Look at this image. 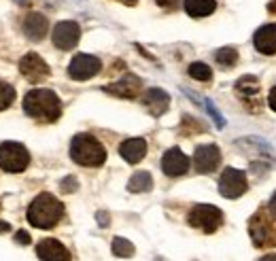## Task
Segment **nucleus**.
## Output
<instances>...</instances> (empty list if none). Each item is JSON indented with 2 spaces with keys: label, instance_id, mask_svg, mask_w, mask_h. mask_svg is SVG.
Segmentation results:
<instances>
[{
  "label": "nucleus",
  "instance_id": "nucleus-3",
  "mask_svg": "<svg viewBox=\"0 0 276 261\" xmlns=\"http://www.w3.org/2000/svg\"><path fill=\"white\" fill-rule=\"evenodd\" d=\"M70 157L72 162L85 168H98L104 164L107 151L96 136L92 134H77L70 142Z\"/></svg>",
  "mask_w": 276,
  "mask_h": 261
},
{
  "label": "nucleus",
  "instance_id": "nucleus-6",
  "mask_svg": "<svg viewBox=\"0 0 276 261\" xmlns=\"http://www.w3.org/2000/svg\"><path fill=\"white\" fill-rule=\"evenodd\" d=\"M249 189V183H246V174L242 170L236 168H225L221 179H219V193L227 200H236L242 193H246Z\"/></svg>",
  "mask_w": 276,
  "mask_h": 261
},
{
  "label": "nucleus",
  "instance_id": "nucleus-32",
  "mask_svg": "<svg viewBox=\"0 0 276 261\" xmlns=\"http://www.w3.org/2000/svg\"><path fill=\"white\" fill-rule=\"evenodd\" d=\"M268 104H270V108L272 111H276V85L270 90V96H268Z\"/></svg>",
  "mask_w": 276,
  "mask_h": 261
},
{
  "label": "nucleus",
  "instance_id": "nucleus-36",
  "mask_svg": "<svg viewBox=\"0 0 276 261\" xmlns=\"http://www.w3.org/2000/svg\"><path fill=\"white\" fill-rule=\"evenodd\" d=\"M123 3H125V5H136L138 0H123Z\"/></svg>",
  "mask_w": 276,
  "mask_h": 261
},
{
  "label": "nucleus",
  "instance_id": "nucleus-7",
  "mask_svg": "<svg viewBox=\"0 0 276 261\" xmlns=\"http://www.w3.org/2000/svg\"><path fill=\"white\" fill-rule=\"evenodd\" d=\"M100 68H102L100 57L90 55V53H77L70 60L68 75H70V79H75V81H87V79L96 77L100 72Z\"/></svg>",
  "mask_w": 276,
  "mask_h": 261
},
{
  "label": "nucleus",
  "instance_id": "nucleus-18",
  "mask_svg": "<svg viewBox=\"0 0 276 261\" xmlns=\"http://www.w3.org/2000/svg\"><path fill=\"white\" fill-rule=\"evenodd\" d=\"M119 155L125 159L128 164H138L140 159L147 155V140L144 138H128L121 142Z\"/></svg>",
  "mask_w": 276,
  "mask_h": 261
},
{
  "label": "nucleus",
  "instance_id": "nucleus-13",
  "mask_svg": "<svg viewBox=\"0 0 276 261\" xmlns=\"http://www.w3.org/2000/svg\"><path fill=\"white\" fill-rule=\"evenodd\" d=\"M36 255L40 261H70V253L68 249L60 242V240H40L36 244Z\"/></svg>",
  "mask_w": 276,
  "mask_h": 261
},
{
  "label": "nucleus",
  "instance_id": "nucleus-29",
  "mask_svg": "<svg viewBox=\"0 0 276 261\" xmlns=\"http://www.w3.org/2000/svg\"><path fill=\"white\" fill-rule=\"evenodd\" d=\"M157 5L164 7V9H177L179 7V0H157Z\"/></svg>",
  "mask_w": 276,
  "mask_h": 261
},
{
  "label": "nucleus",
  "instance_id": "nucleus-35",
  "mask_svg": "<svg viewBox=\"0 0 276 261\" xmlns=\"http://www.w3.org/2000/svg\"><path fill=\"white\" fill-rule=\"evenodd\" d=\"M268 11H270V13H276V0H274V3H270V7H268Z\"/></svg>",
  "mask_w": 276,
  "mask_h": 261
},
{
  "label": "nucleus",
  "instance_id": "nucleus-28",
  "mask_svg": "<svg viewBox=\"0 0 276 261\" xmlns=\"http://www.w3.org/2000/svg\"><path fill=\"white\" fill-rule=\"evenodd\" d=\"M15 242L17 244H30V234H28L26 229H19L15 234Z\"/></svg>",
  "mask_w": 276,
  "mask_h": 261
},
{
  "label": "nucleus",
  "instance_id": "nucleus-34",
  "mask_svg": "<svg viewBox=\"0 0 276 261\" xmlns=\"http://www.w3.org/2000/svg\"><path fill=\"white\" fill-rule=\"evenodd\" d=\"M259 261H276V255H266V257H261Z\"/></svg>",
  "mask_w": 276,
  "mask_h": 261
},
{
  "label": "nucleus",
  "instance_id": "nucleus-10",
  "mask_svg": "<svg viewBox=\"0 0 276 261\" xmlns=\"http://www.w3.org/2000/svg\"><path fill=\"white\" fill-rule=\"evenodd\" d=\"M19 72L30 83H38L51 75V68L38 53H26L19 60Z\"/></svg>",
  "mask_w": 276,
  "mask_h": 261
},
{
  "label": "nucleus",
  "instance_id": "nucleus-11",
  "mask_svg": "<svg viewBox=\"0 0 276 261\" xmlns=\"http://www.w3.org/2000/svg\"><path fill=\"white\" fill-rule=\"evenodd\" d=\"M221 164V151L217 144H200L194 153V166L200 174L215 172Z\"/></svg>",
  "mask_w": 276,
  "mask_h": 261
},
{
  "label": "nucleus",
  "instance_id": "nucleus-20",
  "mask_svg": "<svg viewBox=\"0 0 276 261\" xmlns=\"http://www.w3.org/2000/svg\"><path fill=\"white\" fill-rule=\"evenodd\" d=\"M236 92H238V96L244 100V102L249 104L251 98H257L259 96V81L253 75H246V77H242L236 83Z\"/></svg>",
  "mask_w": 276,
  "mask_h": 261
},
{
  "label": "nucleus",
  "instance_id": "nucleus-23",
  "mask_svg": "<svg viewBox=\"0 0 276 261\" xmlns=\"http://www.w3.org/2000/svg\"><path fill=\"white\" fill-rule=\"evenodd\" d=\"M111 249H113V255L115 257H132L134 255V244L125 240V238H113V244H111Z\"/></svg>",
  "mask_w": 276,
  "mask_h": 261
},
{
  "label": "nucleus",
  "instance_id": "nucleus-33",
  "mask_svg": "<svg viewBox=\"0 0 276 261\" xmlns=\"http://www.w3.org/2000/svg\"><path fill=\"white\" fill-rule=\"evenodd\" d=\"M9 229H11V225L7 221H0V234H5V231H9Z\"/></svg>",
  "mask_w": 276,
  "mask_h": 261
},
{
  "label": "nucleus",
  "instance_id": "nucleus-9",
  "mask_svg": "<svg viewBox=\"0 0 276 261\" xmlns=\"http://www.w3.org/2000/svg\"><path fill=\"white\" fill-rule=\"evenodd\" d=\"M51 38H53V45L57 49L70 51L77 47V42L81 38V28L77 21H60V24H55Z\"/></svg>",
  "mask_w": 276,
  "mask_h": 261
},
{
  "label": "nucleus",
  "instance_id": "nucleus-8",
  "mask_svg": "<svg viewBox=\"0 0 276 261\" xmlns=\"http://www.w3.org/2000/svg\"><path fill=\"white\" fill-rule=\"evenodd\" d=\"M251 238L255 242V246H276V227L266 219V212L261 210L251 219Z\"/></svg>",
  "mask_w": 276,
  "mask_h": 261
},
{
  "label": "nucleus",
  "instance_id": "nucleus-14",
  "mask_svg": "<svg viewBox=\"0 0 276 261\" xmlns=\"http://www.w3.org/2000/svg\"><path fill=\"white\" fill-rule=\"evenodd\" d=\"M140 79L134 77V75H123L117 83H111L104 87L107 94H113V96H119V98H136L138 92H140Z\"/></svg>",
  "mask_w": 276,
  "mask_h": 261
},
{
  "label": "nucleus",
  "instance_id": "nucleus-22",
  "mask_svg": "<svg viewBox=\"0 0 276 261\" xmlns=\"http://www.w3.org/2000/svg\"><path fill=\"white\" fill-rule=\"evenodd\" d=\"M215 60L223 68H231L238 64V51L234 47H221L219 51H215Z\"/></svg>",
  "mask_w": 276,
  "mask_h": 261
},
{
  "label": "nucleus",
  "instance_id": "nucleus-25",
  "mask_svg": "<svg viewBox=\"0 0 276 261\" xmlns=\"http://www.w3.org/2000/svg\"><path fill=\"white\" fill-rule=\"evenodd\" d=\"M13 100H15V90H13V85L0 81V111H5L13 104Z\"/></svg>",
  "mask_w": 276,
  "mask_h": 261
},
{
  "label": "nucleus",
  "instance_id": "nucleus-12",
  "mask_svg": "<svg viewBox=\"0 0 276 261\" xmlns=\"http://www.w3.org/2000/svg\"><path fill=\"white\" fill-rule=\"evenodd\" d=\"M162 170L166 177H183L189 170V157H187L179 147H172L162 157Z\"/></svg>",
  "mask_w": 276,
  "mask_h": 261
},
{
  "label": "nucleus",
  "instance_id": "nucleus-16",
  "mask_svg": "<svg viewBox=\"0 0 276 261\" xmlns=\"http://www.w3.org/2000/svg\"><path fill=\"white\" fill-rule=\"evenodd\" d=\"M255 49L264 55H274L276 53V24H266L261 26L253 36Z\"/></svg>",
  "mask_w": 276,
  "mask_h": 261
},
{
  "label": "nucleus",
  "instance_id": "nucleus-30",
  "mask_svg": "<svg viewBox=\"0 0 276 261\" xmlns=\"http://www.w3.org/2000/svg\"><path fill=\"white\" fill-rule=\"evenodd\" d=\"M96 219H98V223H100V227H107V225H109V214H107L104 210H100V212L96 214Z\"/></svg>",
  "mask_w": 276,
  "mask_h": 261
},
{
  "label": "nucleus",
  "instance_id": "nucleus-15",
  "mask_svg": "<svg viewBox=\"0 0 276 261\" xmlns=\"http://www.w3.org/2000/svg\"><path fill=\"white\" fill-rule=\"evenodd\" d=\"M142 104L149 108V113L153 115V117H159V115H164L170 106V96L159 90V87H151V90L144 92L142 96Z\"/></svg>",
  "mask_w": 276,
  "mask_h": 261
},
{
  "label": "nucleus",
  "instance_id": "nucleus-26",
  "mask_svg": "<svg viewBox=\"0 0 276 261\" xmlns=\"http://www.w3.org/2000/svg\"><path fill=\"white\" fill-rule=\"evenodd\" d=\"M204 104H206V111L210 113V117L215 119L217 127H225V119H223V117H221V115H219V111H217V108H215V104L210 102V100H204Z\"/></svg>",
  "mask_w": 276,
  "mask_h": 261
},
{
  "label": "nucleus",
  "instance_id": "nucleus-27",
  "mask_svg": "<svg viewBox=\"0 0 276 261\" xmlns=\"http://www.w3.org/2000/svg\"><path fill=\"white\" fill-rule=\"evenodd\" d=\"M60 187H62V191H66V193H72V191H77L79 183H77V179H75V177H66V179L60 183Z\"/></svg>",
  "mask_w": 276,
  "mask_h": 261
},
{
  "label": "nucleus",
  "instance_id": "nucleus-5",
  "mask_svg": "<svg viewBox=\"0 0 276 261\" xmlns=\"http://www.w3.org/2000/svg\"><path fill=\"white\" fill-rule=\"evenodd\" d=\"M30 166V153L19 142H3L0 144V168L5 172H24Z\"/></svg>",
  "mask_w": 276,
  "mask_h": 261
},
{
  "label": "nucleus",
  "instance_id": "nucleus-24",
  "mask_svg": "<svg viewBox=\"0 0 276 261\" xmlns=\"http://www.w3.org/2000/svg\"><path fill=\"white\" fill-rule=\"evenodd\" d=\"M189 77L192 79H196V81H210L213 79V70H210V66L208 64H204V62H194V64H189Z\"/></svg>",
  "mask_w": 276,
  "mask_h": 261
},
{
  "label": "nucleus",
  "instance_id": "nucleus-1",
  "mask_svg": "<svg viewBox=\"0 0 276 261\" xmlns=\"http://www.w3.org/2000/svg\"><path fill=\"white\" fill-rule=\"evenodd\" d=\"M62 216H64L62 202L51 193H38L32 200V204L28 206V221H30L32 227H38V229L55 227Z\"/></svg>",
  "mask_w": 276,
  "mask_h": 261
},
{
  "label": "nucleus",
  "instance_id": "nucleus-21",
  "mask_svg": "<svg viewBox=\"0 0 276 261\" xmlns=\"http://www.w3.org/2000/svg\"><path fill=\"white\" fill-rule=\"evenodd\" d=\"M153 189V177L149 172H136L132 179L128 181V191L130 193H147Z\"/></svg>",
  "mask_w": 276,
  "mask_h": 261
},
{
  "label": "nucleus",
  "instance_id": "nucleus-31",
  "mask_svg": "<svg viewBox=\"0 0 276 261\" xmlns=\"http://www.w3.org/2000/svg\"><path fill=\"white\" fill-rule=\"evenodd\" d=\"M268 212H270V216L276 221V193L270 198V204H268Z\"/></svg>",
  "mask_w": 276,
  "mask_h": 261
},
{
  "label": "nucleus",
  "instance_id": "nucleus-2",
  "mask_svg": "<svg viewBox=\"0 0 276 261\" xmlns=\"http://www.w3.org/2000/svg\"><path fill=\"white\" fill-rule=\"evenodd\" d=\"M24 113L32 119L51 123L62 115V102L51 90H32L24 98Z\"/></svg>",
  "mask_w": 276,
  "mask_h": 261
},
{
  "label": "nucleus",
  "instance_id": "nucleus-4",
  "mask_svg": "<svg viewBox=\"0 0 276 261\" xmlns=\"http://www.w3.org/2000/svg\"><path fill=\"white\" fill-rule=\"evenodd\" d=\"M187 221H189L192 227L196 229H202L204 234H213L221 227L223 223V212L213 206V204H196L187 216Z\"/></svg>",
  "mask_w": 276,
  "mask_h": 261
},
{
  "label": "nucleus",
  "instance_id": "nucleus-19",
  "mask_svg": "<svg viewBox=\"0 0 276 261\" xmlns=\"http://www.w3.org/2000/svg\"><path fill=\"white\" fill-rule=\"evenodd\" d=\"M217 9V0H185V11L189 17H208Z\"/></svg>",
  "mask_w": 276,
  "mask_h": 261
},
{
  "label": "nucleus",
  "instance_id": "nucleus-17",
  "mask_svg": "<svg viewBox=\"0 0 276 261\" xmlns=\"http://www.w3.org/2000/svg\"><path fill=\"white\" fill-rule=\"evenodd\" d=\"M49 30V21L45 15H40V13H30V15H26L24 19V34L30 38V40H43L45 38Z\"/></svg>",
  "mask_w": 276,
  "mask_h": 261
}]
</instances>
